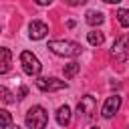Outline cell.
Instances as JSON below:
<instances>
[{
	"instance_id": "1",
	"label": "cell",
	"mask_w": 129,
	"mask_h": 129,
	"mask_svg": "<svg viewBox=\"0 0 129 129\" xmlns=\"http://www.w3.org/2000/svg\"><path fill=\"white\" fill-rule=\"evenodd\" d=\"M48 48L58 56H79L83 52V46L73 40H48Z\"/></svg>"
},
{
	"instance_id": "2",
	"label": "cell",
	"mask_w": 129,
	"mask_h": 129,
	"mask_svg": "<svg viewBox=\"0 0 129 129\" xmlns=\"http://www.w3.org/2000/svg\"><path fill=\"white\" fill-rule=\"evenodd\" d=\"M24 123H26V127H30V129H44L46 123H48V113L44 111V107L34 105V107H30V109L26 111Z\"/></svg>"
},
{
	"instance_id": "3",
	"label": "cell",
	"mask_w": 129,
	"mask_h": 129,
	"mask_svg": "<svg viewBox=\"0 0 129 129\" xmlns=\"http://www.w3.org/2000/svg\"><path fill=\"white\" fill-rule=\"evenodd\" d=\"M20 62H22V71H24L26 75H30V77H36V75L42 71L40 60H38L30 50H22V52H20Z\"/></svg>"
},
{
	"instance_id": "4",
	"label": "cell",
	"mask_w": 129,
	"mask_h": 129,
	"mask_svg": "<svg viewBox=\"0 0 129 129\" xmlns=\"http://www.w3.org/2000/svg\"><path fill=\"white\" fill-rule=\"evenodd\" d=\"M36 87L42 93H54V91L67 89V81H60L56 77H40V79H36Z\"/></svg>"
},
{
	"instance_id": "5",
	"label": "cell",
	"mask_w": 129,
	"mask_h": 129,
	"mask_svg": "<svg viewBox=\"0 0 129 129\" xmlns=\"http://www.w3.org/2000/svg\"><path fill=\"white\" fill-rule=\"evenodd\" d=\"M111 54H113L115 60H121V62L127 58V54H129V36L127 34H121V36L115 38L113 48H111Z\"/></svg>"
},
{
	"instance_id": "6",
	"label": "cell",
	"mask_w": 129,
	"mask_h": 129,
	"mask_svg": "<svg viewBox=\"0 0 129 129\" xmlns=\"http://www.w3.org/2000/svg\"><path fill=\"white\" fill-rule=\"evenodd\" d=\"M95 111H97V101H95V97H93V95L81 97V101H79V105H77L79 117H81V115H83V117H93Z\"/></svg>"
},
{
	"instance_id": "7",
	"label": "cell",
	"mask_w": 129,
	"mask_h": 129,
	"mask_svg": "<svg viewBox=\"0 0 129 129\" xmlns=\"http://www.w3.org/2000/svg\"><path fill=\"white\" fill-rule=\"evenodd\" d=\"M119 107H121V97L119 95H111V97H107V101H105V105L101 109V115L105 119H111L119 111Z\"/></svg>"
},
{
	"instance_id": "8",
	"label": "cell",
	"mask_w": 129,
	"mask_h": 129,
	"mask_svg": "<svg viewBox=\"0 0 129 129\" xmlns=\"http://www.w3.org/2000/svg\"><path fill=\"white\" fill-rule=\"evenodd\" d=\"M46 32H48V26H46L42 20H32L30 26H28V36H30L32 40H40V38H44Z\"/></svg>"
},
{
	"instance_id": "9",
	"label": "cell",
	"mask_w": 129,
	"mask_h": 129,
	"mask_svg": "<svg viewBox=\"0 0 129 129\" xmlns=\"http://www.w3.org/2000/svg\"><path fill=\"white\" fill-rule=\"evenodd\" d=\"M56 123H58L60 127H67V125L71 123V107H69V105L58 107V111H56Z\"/></svg>"
},
{
	"instance_id": "10",
	"label": "cell",
	"mask_w": 129,
	"mask_h": 129,
	"mask_svg": "<svg viewBox=\"0 0 129 129\" xmlns=\"http://www.w3.org/2000/svg\"><path fill=\"white\" fill-rule=\"evenodd\" d=\"M85 20H87V24L89 26H99V24H103V20H105V16H103V12H99V10H89L87 14H85Z\"/></svg>"
},
{
	"instance_id": "11",
	"label": "cell",
	"mask_w": 129,
	"mask_h": 129,
	"mask_svg": "<svg viewBox=\"0 0 129 129\" xmlns=\"http://www.w3.org/2000/svg\"><path fill=\"white\" fill-rule=\"evenodd\" d=\"M87 40H89V44H93V46H101V44L105 42V34L99 32V30H91V32L87 34Z\"/></svg>"
},
{
	"instance_id": "12",
	"label": "cell",
	"mask_w": 129,
	"mask_h": 129,
	"mask_svg": "<svg viewBox=\"0 0 129 129\" xmlns=\"http://www.w3.org/2000/svg\"><path fill=\"white\" fill-rule=\"evenodd\" d=\"M0 54H2L0 73L4 75V73H8V69H10V58H12V54H10V50H8V48H2V50H0Z\"/></svg>"
},
{
	"instance_id": "13",
	"label": "cell",
	"mask_w": 129,
	"mask_h": 129,
	"mask_svg": "<svg viewBox=\"0 0 129 129\" xmlns=\"http://www.w3.org/2000/svg\"><path fill=\"white\" fill-rule=\"evenodd\" d=\"M117 20L123 28H129V10L127 8H119L117 10Z\"/></svg>"
},
{
	"instance_id": "14",
	"label": "cell",
	"mask_w": 129,
	"mask_h": 129,
	"mask_svg": "<svg viewBox=\"0 0 129 129\" xmlns=\"http://www.w3.org/2000/svg\"><path fill=\"white\" fill-rule=\"evenodd\" d=\"M81 71V64L79 62H71V64H64V77L67 79H73L77 73Z\"/></svg>"
},
{
	"instance_id": "15",
	"label": "cell",
	"mask_w": 129,
	"mask_h": 129,
	"mask_svg": "<svg viewBox=\"0 0 129 129\" xmlns=\"http://www.w3.org/2000/svg\"><path fill=\"white\" fill-rule=\"evenodd\" d=\"M10 121H12L10 113H8L6 109H0V127H2V129H8V127H10Z\"/></svg>"
},
{
	"instance_id": "16",
	"label": "cell",
	"mask_w": 129,
	"mask_h": 129,
	"mask_svg": "<svg viewBox=\"0 0 129 129\" xmlns=\"http://www.w3.org/2000/svg\"><path fill=\"white\" fill-rule=\"evenodd\" d=\"M0 95H2V101H4V103H14V95H12L6 87H0Z\"/></svg>"
},
{
	"instance_id": "17",
	"label": "cell",
	"mask_w": 129,
	"mask_h": 129,
	"mask_svg": "<svg viewBox=\"0 0 129 129\" xmlns=\"http://www.w3.org/2000/svg\"><path fill=\"white\" fill-rule=\"evenodd\" d=\"M26 93H28V89H26V87H20V91H18V99H24Z\"/></svg>"
},
{
	"instance_id": "18",
	"label": "cell",
	"mask_w": 129,
	"mask_h": 129,
	"mask_svg": "<svg viewBox=\"0 0 129 129\" xmlns=\"http://www.w3.org/2000/svg\"><path fill=\"white\" fill-rule=\"evenodd\" d=\"M67 2H69L71 6H79V4H85L87 0H67Z\"/></svg>"
},
{
	"instance_id": "19",
	"label": "cell",
	"mask_w": 129,
	"mask_h": 129,
	"mask_svg": "<svg viewBox=\"0 0 129 129\" xmlns=\"http://www.w3.org/2000/svg\"><path fill=\"white\" fill-rule=\"evenodd\" d=\"M38 6H48V4H52V0H34Z\"/></svg>"
},
{
	"instance_id": "20",
	"label": "cell",
	"mask_w": 129,
	"mask_h": 129,
	"mask_svg": "<svg viewBox=\"0 0 129 129\" xmlns=\"http://www.w3.org/2000/svg\"><path fill=\"white\" fill-rule=\"evenodd\" d=\"M103 2H107V4H119L121 0H103Z\"/></svg>"
},
{
	"instance_id": "21",
	"label": "cell",
	"mask_w": 129,
	"mask_h": 129,
	"mask_svg": "<svg viewBox=\"0 0 129 129\" xmlns=\"http://www.w3.org/2000/svg\"><path fill=\"white\" fill-rule=\"evenodd\" d=\"M12 129H20V127H18V125H14V127H12Z\"/></svg>"
},
{
	"instance_id": "22",
	"label": "cell",
	"mask_w": 129,
	"mask_h": 129,
	"mask_svg": "<svg viewBox=\"0 0 129 129\" xmlns=\"http://www.w3.org/2000/svg\"><path fill=\"white\" fill-rule=\"evenodd\" d=\"M93 129H99V127H93Z\"/></svg>"
}]
</instances>
